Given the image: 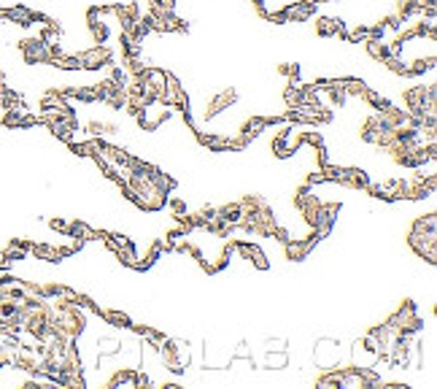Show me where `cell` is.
<instances>
[{
    "mask_svg": "<svg viewBox=\"0 0 437 389\" xmlns=\"http://www.w3.org/2000/svg\"><path fill=\"white\" fill-rule=\"evenodd\" d=\"M232 103H235V89H232V86H227V89H221L218 95H214V97L205 103V117H216L218 111L229 108Z\"/></svg>",
    "mask_w": 437,
    "mask_h": 389,
    "instance_id": "cell-4",
    "label": "cell"
},
{
    "mask_svg": "<svg viewBox=\"0 0 437 389\" xmlns=\"http://www.w3.org/2000/svg\"><path fill=\"white\" fill-rule=\"evenodd\" d=\"M76 57L82 62V71H95V68L111 65V60H114V54H111V49L105 43H95V46H89L87 51H79Z\"/></svg>",
    "mask_w": 437,
    "mask_h": 389,
    "instance_id": "cell-3",
    "label": "cell"
},
{
    "mask_svg": "<svg viewBox=\"0 0 437 389\" xmlns=\"http://www.w3.org/2000/svg\"><path fill=\"white\" fill-rule=\"evenodd\" d=\"M19 49H22V54H25L27 65H44V62H51V54H54V46L46 43L41 36H38V38H25V41L19 43Z\"/></svg>",
    "mask_w": 437,
    "mask_h": 389,
    "instance_id": "cell-2",
    "label": "cell"
},
{
    "mask_svg": "<svg viewBox=\"0 0 437 389\" xmlns=\"http://www.w3.org/2000/svg\"><path fill=\"white\" fill-rule=\"evenodd\" d=\"M408 244H410V249H413L419 257H424L427 262H435L437 257L435 214H427L424 219H419V222L413 224V230H410V235H408Z\"/></svg>",
    "mask_w": 437,
    "mask_h": 389,
    "instance_id": "cell-1",
    "label": "cell"
},
{
    "mask_svg": "<svg viewBox=\"0 0 437 389\" xmlns=\"http://www.w3.org/2000/svg\"><path fill=\"white\" fill-rule=\"evenodd\" d=\"M235 249H238L243 257L249 259V262H254L260 270L270 268V262H267V257H264V252L260 249V246H254V244H246V241H238V244H235Z\"/></svg>",
    "mask_w": 437,
    "mask_h": 389,
    "instance_id": "cell-5",
    "label": "cell"
},
{
    "mask_svg": "<svg viewBox=\"0 0 437 389\" xmlns=\"http://www.w3.org/2000/svg\"><path fill=\"white\" fill-rule=\"evenodd\" d=\"M316 33H319L321 38H329V36H338V33H340V25H338L335 19H329V16H321V19H316Z\"/></svg>",
    "mask_w": 437,
    "mask_h": 389,
    "instance_id": "cell-6",
    "label": "cell"
}]
</instances>
